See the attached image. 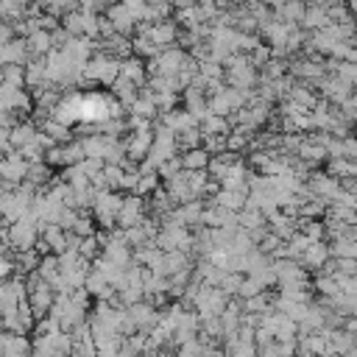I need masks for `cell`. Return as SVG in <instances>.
I'll return each instance as SVG.
<instances>
[{"label": "cell", "mask_w": 357, "mask_h": 357, "mask_svg": "<svg viewBox=\"0 0 357 357\" xmlns=\"http://www.w3.org/2000/svg\"><path fill=\"white\" fill-rule=\"evenodd\" d=\"M6 243L25 254V251L36 243V226H33V218H22V220L11 223L8 231H6Z\"/></svg>", "instance_id": "6da1fadb"}, {"label": "cell", "mask_w": 357, "mask_h": 357, "mask_svg": "<svg viewBox=\"0 0 357 357\" xmlns=\"http://www.w3.org/2000/svg\"><path fill=\"white\" fill-rule=\"evenodd\" d=\"M0 357H28V343L22 335L3 332L0 337Z\"/></svg>", "instance_id": "7a4b0ae2"}, {"label": "cell", "mask_w": 357, "mask_h": 357, "mask_svg": "<svg viewBox=\"0 0 357 357\" xmlns=\"http://www.w3.org/2000/svg\"><path fill=\"white\" fill-rule=\"evenodd\" d=\"M33 139H36L33 128H31V126H22V123H20V126H14V128H11V134H8L11 148H20V151H22V148H28Z\"/></svg>", "instance_id": "3957f363"}, {"label": "cell", "mask_w": 357, "mask_h": 357, "mask_svg": "<svg viewBox=\"0 0 357 357\" xmlns=\"http://www.w3.org/2000/svg\"><path fill=\"white\" fill-rule=\"evenodd\" d=\"M47 307H50V290H47V284H36V282H33V290H31V310H33L36 315H42Z\"/></svg>", "instance_id": "277c9868"}, {"label": "cell", "mask_w": 357, "mask_h": 357, "mask_svg": "<svg viewBox=\"0 0 357 357\" xmlns=\"http://www.w3.org/2000/svg\"><path fill=\"white\" fill-rule=\"evenodd\" d=\"M22 81H25L22 67H3V78H0V84H8V86L22 89Z\"/></svg>", "instance_id": "5b68a950"}, {"label": "cell", "mask_w": 357, "mask_h": 357, "mask_svg": "<svg viewBox=\"0 0 357 357\" xmlns=\"http://www.w3.org/2000/svg\"><path fill=\"white\" fill-rule=\"evenodd\" d=\"M25 8L22 6H11V3H0V22H6V20H14L17 14H22Z\"/></svg>", "instance_id": "8992f818"}, {"label": "cell", "mask_w": 357, "mask_h": 357, "mask_svg": "<svg viewBox=\"0 0 357 357\" xmlns=\"http://www.w3.org/2000/svg\"><path fill=\"white\" fill-rule=\"evenodd\" d=\"M47 42H50V36H47V33H33V36H31V47H33V53L47 50Z\"/></svg>", "instance_id": "52a82bcc"}, {"label": "cell", "mask_w": 357, "mask_h": 357, "mask_svg": "<svg viewBox=\"0 0 357 357\" xmlns=\"http://www.w3.org/2000/svg\"><path fill=\"white\" fill-rule=\"evenodd\" d=\"M8 276H11V262L6 257H0V284L8 282Z\"/></svg>", "instance_id": "ba28073f"}]
</instances>
